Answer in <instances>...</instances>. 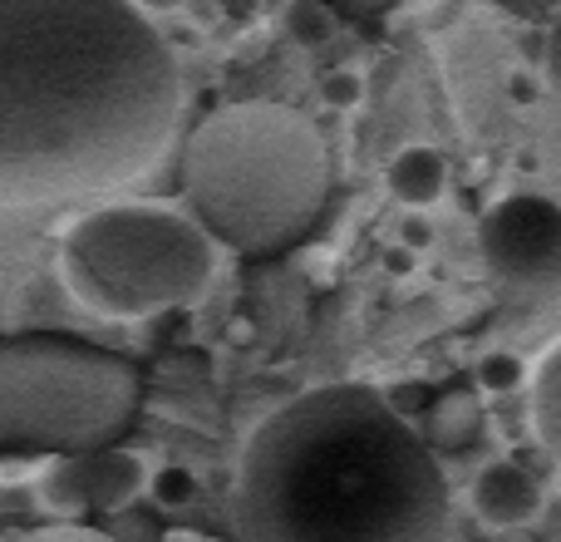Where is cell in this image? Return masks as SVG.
Here are the masks:
<instances>
[{"instance_id":"cell-1","label":"cell","mask_w":561,"mask_h":542,"mask_svg":"<svg viewBox=\"0 0 561 542\" xmlns=\"http://www.w3.org/2000/svg\"><path fill=\"white\" fill-rule=\"evenodd\" d=\"M183 75L128 0H0V203L124 188L178 128Z\"/></svg>"},{"instance_id":"cell-2","label":"cell","mask_w":561,"mask_h":542,"mask_svg":"<svg viewBox=\"0 0 561 542\" xmlns=\"http://www.w3.org/2000/svg\"><path fill=\"white\" fill-rule=\"evenodd\" d=\"M232 528L237 542H448V484L375 385H320L247 439Z\"/></svg>"},{"instance_id":"cell-3","label":"cell","mask_w":561,"mask_h":542,"mask_svg":"<svg viewBox=\"0 0 561 542\" xmlns=\"http://www.w3.org/2000/svg\"><path fill=\"white\" fill-rule=\"evenodd\" d=\"M330 144L290 104H222L187 134L183 193L193 217L242 257H272L310 233L330 197Z\"/></svg>"},{"instance_id":"cell-4","label":"cell","mask_w":561,"mask_h":542,"mask_svg":"<svg viewBox=\"0 0 561 542\" xmlns=\"http://www.w3.org/2000/svg\"><path fill=\"white\" fill-rule=\"evenodd\" d=\"M144 405V370L89 340L25 330L0 350V454L69 459L114 449Z\"/></svg>"},{"instance_id":"cell-5","label":"cell","mask_w":561,"mask_h":542,"mask_svg":"<svg viewBox=\"0 0 561 542\" xmlns=\"http://www.w3.org/2000/svg\"><path fill=\"white\" fill-rule=\"evenodd\" d=\"M59 271L79 306L108 320H144L203 296L217 252L197 217L158 203H108L69 223Z\"/></svg>"},{"instance_id":"cell-6","label":"cell","mask_w":561,"mask_h":542,"mask_svg":"<svg viewBox=\"0 0 561 542\" xmlns=\"http://www.w3.org/2000/svg\"><path fill=\"white\" fill-rule=\"evenodd\" d=\"M478 252L513 296H552L561 291V207L537 193L503 197L478 223Z\"/></svg>"},{"instance_id":"cell-7","label":"cell","mask_w":561,"mask_h":542,"mask_svg":"<svg viewBox=\"0 0 561 542\" xmlns=\"http://www.w3.org/2000/svg\"><path fill=\"white\" fill-rule=\"evenodd\" d=\"M144 488H153L148 459L128 454V449H94V454L55 459V468L39 478L45 508H55V513H65V518L118 513V508H128Z\"/></svg>"},{"instance_id":"cell-8","label":"cell","mask_w":561,"mask_h":542,"mask_svg":"<svg viewBox=\"0 0 561 542\" xmlns=\"http://www.w3.org/2000/svg\"><path fill=\"white\" fill-rule=\"evenodd\" d=\"M473 513L488 528H527L542 513V484L523 464L497 459V464L478 468L473 478Z\"/></svg>"},{"instance_id":"cell-9","label":"cell","mask_w":561,"mask_h":542,"mask_svg":"<svg viewBox=\"0 0 561 542\" xmlns=\"http://www.w3.org/2000/svg\"><path fill=\"white\" fill-rule=\"evenodd\" d=\"M448 183V163L444 154H434L428 144H409L389 158V193L399 197L404 207H428L444 197Z\"/></svg>"},{"instance_id":"cell-10","label":"cell","mask_w":561,"mask_h":542,"mask_svg":"<svg viewBox=\"0 0 561 542\" xmlns=\"http://www.w3.org/2000/svg\"><path fill=\"white\" fill-rule=\"evenodd\" d=\"M478 425H483V399H478V389L454 385L428 405L424 439L434 449H468L478 439Z\"/></svg>"},{"instance_id":"cell-11","label":"cell","mask_w":561,"mask_h":542,"mask_svg":"<svg viewBox=\"0 0 561 542\" xmlns=\"http://www.w3.org/2000/svg\"><path fill=\"white\" fill-rule=\"evenodd\" d=\"M533 425H537L542 449L561 464V346L533 375Z\"/></svg>"},{"instance_id":"cell-12","label":"cell","mask_w":561,"mask_h":542,"mask_svg":"<svg viewBox=\"0 0 561 542\" xmlns=\"http://www.w3.org/2000/svg\"><path fill=\"white\" fill-rule=\"evenodd\" d=\"M523 380H527V370L517 355H483L478 360V385H483L488 395H507V389H517Z\"/></svg>"},{"instance_id":"cell-13","label":"cell","mask_w":561,"mask_h":542,"mask_svg":"<svg viewBox=\"0 0 561 542\" xmlns=\"http://www.w3.org/2000/svg\"><path fill=\"white\" fill-rule=\"evenodd\" d=\"M20 542H114V538H108L104 528H89V523H79V518H69V523L35 528V533H25Z\"/></svg>"},{"instance_id":"cell-14","label":"cell","mask_w":561,"mask_h":542,"mask_svg":"<svg viewBox=\"0 0 561 542\" xmlns=\"http://www.w3.org/2000/svg\"><path fill=\"white\" fill-rule=\"evenodd\" d=\"M153 494L163 498V504L178 508V504H187V498L197 494V484L183 474V468H158V474H153Z\"/></svg>"},{"instance_id":"cell-15","label":"cell","mask_w":561,"mask_h":542,"mask_svg":"<svg viewBox=\"0 0 561 542\" xmlns=\"http://www.w3.org/2000/svg\"><path fill=\"white\" fill-rule=\"evenodd\" d=\"M542 69H547V84H552V94L561 99V15L552 20V30H547V45H542Z\"/></svg>"},{"instance_id":"cell-16","label":"cell","mask_w":561,"mask_h":542,"mask_svg":"<svg viewBox=\"0 0 561 542\" xmlns=\"http://www.w3.org/2000/svg\"><path fill=\"white\" fill-rule=\"evenodd\" d=\"M325 99H330V104H340V109H350V104L359 99V79H355V75L330 79V84H325Z\"/></svg>"},{"instance_id":"cell-17","label":"cell","mask_w":561,"mask_h":542,"mask_svg":"<svg viewBox=\"0 0 561 542\" xmlns=\"http://www.w3.org/2000/svg\"><path fill=\"white\" fill-rule=\"evenodd\" d=\"M335 5L345 10V15H385L394 0H335Z\"/></svg>"},{"instance_id":"cell-18","label":"cell","mask_w":561,"mask_h":542,"mask_svg":"<svg viewBox=\"0 0 561 542\" xmlns=\"http://www.w3.org/2000/svg\"><path fill=\"white\" fill-rule=\"evenodd\" d=\"M138 5H144V10H183L187 0H138Z\"/></svg>"}]
</instances>
